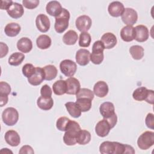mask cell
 I'll return each instance as SVG.
<instances>
[{"label":"cell","mask_w":154,"mask_h":154,"mask_svg":"<svg viewBox=\"0 0 154 154\" xmlns=\"http://www.w3.org/2000/svg\"><path fill=\"white\" fill-rule=\"evenodd\" d=\"M79 124L73 120H70L65 133L63 136V141L67 146H73L76 143V136L78 132L81 130Z\"/></svg>","instance_id":"6da1fadb"},{"label":"cell","mask_w":154,"mask_h":154,"mask_svg":"<svg viewBox=\"0 0 154 154\" xmlns=\"http://www.w3.org/2000/svg\"><path fill=\"white\" fill-rule=\"evenodd\" d=\"M70 13L64 8H63L61 13L55 17L54 29L57 33H63L69 26Z\"/></svg>","instance_id":"7a4b0ae2"},{"label":"cell","mask_w":154,"mask_h":154,"mask_svg":"<svg viewBox=\"0 0 154 154\" xmlns=\"http://www.w3.org/2000/svg\"><path fill=\"white\" fill-rule=\"evenodd\" d=\"M104 46L100 40L94 42L92 46V52L90 54V61L94 64H100L102 63L104 55Z\"/></svg>","instance_id":"3957f363"},{"label":"cell","mask_w":154,"mask_h":154,"mask_svg":"<svg viewBox=\"0 0 154 154\" xmlns=\"http://www.w3.org/2000/svg\"><path fill=\"white\" fill-rule=\"evenodd\" d=\"M154 144V132L145 131L141 134L137 140L138 147L141 150H147Z\"/></svg>","instance_id":"277c9868"},{"label":"cell","mask_w":154,"mask_h":154,"mask_svg":"<svg viewBox=\"0 0 154 154\" xmlns=\"http://www.w3.org/2000/svg\"><path fill=\"white\" fill-rule=\"evenodd\" d=\"M2 119L6 125L13 126L19 120L18 111L13 107L7 108L2 113Z\"/></svg>","instance_id":"5b68a950"},{"label":"cell","mask_w":154,"mask_h":154,"mask_svg":"<svg viewBox=\"0 0 154 154\" xmlns=\"http://www.w3.org/2000/svg\"><path fill=\"white\" fill-rule=\"evenodd\" d=\"M60 69L61 73L67 77H73L77 70L76 63L71 60H64L60 64Z\"/></svg>","instance_id":"8992f818"},{"label":"cell","mask_w":154,"mask_h":154,"mask_svg":"<svg viewBox=\"0 0 154 154\" xmlns=\"http://www.w3.org/2000/svg\"><path fill=\"white\" fill-rule=\"evenodd\" d=\"M122 20L127 25L133 26L137 21V12L132 8H125L121 16Z\"/></svg>","instance_id":"52a82bcc"},{"label":"cell","mask_w":154,"mask_h":154,"mask_svg":"<svg viewBox=\"0 0 154 154\" xmlns=\"http://www.w3.org/2000/svg\"><path fill=\"white\" fill-rule=\"evenodd\" d=\"M92 20L91 18L87 15H82L77 17L75 21L76 28L82 32H87L91 26Z\"/></svg>","instance_id":"ba28073f"},{"label":"cell","mask_w":154,"mask_h":154,"mask_svg":"<svg viewBox=\"0 0 154 154\" xmlns=\"http://www.w3.org/2000/svg\"><path fill=\"white\" fill-rule=\"evenodd\" d=\"M99 111L103 118L105 119H109L116 114L114 105L111 102L102 103L99 107Z\"/></svg>","instance_id":"9c48e42d"},{"label":"cell","mask_w":154,"mask_h":154,"mask_svg":"<svg viewBox=\"0 0 154 154\" xmlns=\"http://www.w3.org/2000/svg\"><path fill=\"white\" fill-rule=\"evenodd\" d=\"M35 25L39 31L46 32L50 28L51 22L48 17L44 14H39L35 19Z\"/></svg>","instance_id":"30bf717a"},{"label":"cell","mask_w":154,"mask_h":154,"mask_svg":"<svg viewBox=\"0 0 154 154\" xmlns=\"http://www.w3.org/2000/svg\"><path fill=\"white\" fill-rule=\"evenodd\" d=\"M111 129L108 121L103 119L97 123L95 126V132L99 137H105L108 135Z\"/></svg>","instance_id":"8fae6325"},{"label":"cell","mask_w":154,"mask_h":154,"mask_svg":"<svg viewBox=\"0 0 154 154\" xmlns=\"http://www.w3.org/2000/svg\"><path fill=\"white\" fill-rule=\"evenodd\" d=\"M90 52L86 49H80L76 52L75 58L76 63L81 66L87 65L90 61Z\"/></svg>","instance_id":"7c38bea8"},{"label":"cell","mask_w":154,"mask_h":154,"mask_svg":"<svg viewBox=\"0 0 154 154\" xmlns=\"http://www.w3.org/2000/svg\"><path fill=\"white\" fill-rule=\"evenodd\" d=\"M7 12L11 17L13 19H19L23 16L24 9L23 5L20 4L13 2L7 10Z\"/></svg>","instance_id":"4fadbf2b"},{"label":"cell","mask_w":154,"mask_h":154,"mask_svg":"<svg viewBox=\"0 0 154 154\" xmlns=\"http://www.w3.org/2000/svg\"><path fill=\"white\" fill-rule=\"evenodd\" d=\"M135 40L138 42H144L149 38V29L145 25H139L135 28Z\"/></svg>","instance_id":"5bb4252c"},{"label":"cell","mask_w":154,"mask_h":154,"mask_svg":"<svg viewBox=\"0 0 154 154\" xmlns=\"http://www.w3.org/2000/svg\"><path fill=\"white\" fill-rule=\"evenodd\" d=\"M124 10V5L119 1H113L111 2L108 7L109 14L114 17H117L122 16Z\"/></svg>","instance_id":"9a60e30c"},{"label":"cell","mask_w":154,"mask_h":154,"mask_svg":"<svg viewBox=\"0 0 154 154\" xmlns=\"http://www.w3.org/2000/svg\"><path fill=\"white\" fill-rule=\"evenodd\" d=\"M67 84L66 94L75 95L79 91L81 84L79 80L73 77H69L66 80Z\"/></svg>","instance_id":"2e32d148"},{"label":"cell","mask_w":154,"mask_h":154,"mask_svg":"<svg viewBox=\"0 0 154 154\" xmlns=\"http://www.w3.org/2000/svg\"><path fill=\"white\" fill-rule=\"evenodd\" d=\"M43 80H45L44 71L43 68L40 67H36L35 73L30 78H28V82L34 86L40 85Z\"/></svg>","instance_id":"e0dca14e"},{"label":"cell","mask_w":154,"mask_h":154,"mask_svg":"<svg viewBox=\"0 0 154 154\" xmlns=\"http://www.w3.org/2000/svg\"><path fill=\"white\" fill-rule=\"evenodd\" d=\"M4 138L6 143L12 147H16L20 143V137L19 134L14 130L7 131L5 134Z\"/></svg>","instance_id":"ac0fdd59"},{"label":"cell","mask_w":154,"mask_h":154,"mask_svg":"<svg viewBox=\"0 0 154 154\" xmlns=\"http://www.w3.org/2000/svg\"><path fill=\"white\" fill-rule=\"evenodd\" d=\"M105 49H110L113 48L117 44V38L112 32H106L102 35L100 38Z\"/></svg>","instance_id":"d6986e66"},{"label":"cell","mask_w":154,"mask_h":154,"mask_svg":"<svg viewBox=\"0 0 154 154\" xmlns=\"http://www.w3.org/2000/svg\"><path fill=\"white\" fill-rule=\"evenodd\" d=\"M63 8L61 4L57 1L49 2L46 6V11L48 14L55 17L58 16L62 11Z\"/></svg>","instance_id":"ffe728a7"},{"label":"cell","mask_w":154,"mask_h":154,"mask_svg":"<svg viewBox=\"0 0 154 154\" xmlns=\"http://www.w3.org/2000/svg\"><path fill=\"white\" fill-rule=\"evenodd\" d=\"M109 88L106 82L103 81H97L93 87V93L99 97H104L108 93Z\"/></svg>","instance_id":"44dd1931"},{"label":"cell","mask_w":154,"mask_h":154,"mask_svg":"<svg viewBox=\"0 0 154 154\" xmlns=\"http://www.w3.org/2000/svg\"><path fill=\"white\" fill-rule=\"evenodd\" d=\"M120 37L126 42H132L135 39V28L132 26L126 25L122 28L120 31Z\"/></svg>","instance_id":"7402d4cb"},{"label":"cell","mask_w":154,"mask_h":154,"mask_svg":"<svg viewBox=\"0 0 154 154\" xmlns=\"http://www.w3.org/2000/svg\"><path fill=\"white\" fill-rule=\"evenodd\" d=\"M17 48L23 53H28L32 49V41L28 37H22L17 42Z\"/></svg>","instance_id":"603a6c76"},{"label":"cell","mask_w":154,"mask_h":154,"mask_svg":"<svg viewBox=\"0 0 154 154\" xmlns=\"http://www.w3.org/2000/svg\"><path fill=\"white\" fill-rule=\"evenodd\" d=\"M21 30V28L19 24L15 22H11L5 26L4 32L5 34L10 37L17 36Z\"/></svg>","instance_id":"cb8c5ba5"},{"label":"cell","mask_w":154,"mask_h":154,"mask_svg":"<svg viewBox=\"0 0 154 154\" xmlns=\"http://www.w3.org/2000/svg\"><path fill=\"white\" fill-rule=\"evenodd\" d=\"M37 105L43 111H48L52 108L54 105V100L51 97H45L41 96L37 100Z\"/></svg>","instance_id":"d4e9b609"},{"label":"cell","mask_w":154,"mask_h":154,"mask_svg":"<svg viewBox=\"0 0 154 154\" xmlns=\"http://www.w3.org/2000/svg\"><path fill=\"white\" fill-rule=\"evenodd\" d=\"M52 90L54 94L58 96L66 93L67 84L66 80L60 79L55 81L52 85Z\"/></svg>","instance_id":"484cf974"},{"label":"cell","mask_w":154,"mask_h":154,"mask_svg":"<svg viewBox=\"0 0 154 154\" xmlns=\"http://www.w3.org/2000/svg\"><path fill=\"white\" fill-rule=\"evenodd\" d=\"M52 43L51 38L49 36L46 34H42L39 35L36 40V45L40 49H48Z\"/></svg>","instance_id":"4316f807"},{"label":"cell","mask_w":154,"mask_h":154,"mask_svg":"<svg viewBox=\"0 0 154 154\" xmlns=\"http://www.w3.org/2000/svg\"><path fill=\"white\" fill-rule=\"evenodd\" d=\"M149 90L145 87H138L132 93V97L137 101L146 100L149 94Z\"/></svg>","instance_id":"83f0119b"},{"label":"cell","mask_w":154,"mask_h":154,"mask_svg":"<svg viewBox=\"0 0 154 154\" xmlns=\"http://www.w3.org/2000/svg\"><path fill=\"white\" fill-rule=\"evenodd\" d=\"M44 74H45V80L51 81L57 77L58 70L56 67L52 64L46 65L43 67Z\"/></svg>","instance_id":"f1b7e54d"},{"label":"cell","mask_w":154,"mask_h":154,"mask_svg":"<svg viewBox=\"0 0 154 154\" xmlns=\"http://www.w3.org/2000/svg\"><path fill=\"white\" fill-rule=\"evenodd\" d=\"M65 106L69 114L73 118H78L81 115V111L76 103L73 102H68L65 103Z\"/></svg>","instance_id":"f546056e"},{"label":"cell","mask_w":154,"mask_h":154,"mask_svg":"<svg viewBox=\"0 0 154 154\" xmlns=\"http://www.w3.org/2000/svg\"><path fill=\"white\" fill-rule=\"evenodd\" d=\"M78 38V35L77 32L74 30H69L64 34L63 41L66 45H73L77 42Z\"/></svg>","instance_id":"4dcf8cb0"},{"label":"cell","mask_w":154,"mask_h":154,"mask_svg":"<svg viewBox=\"0 0 154 154\" xmlns=\"http://www.w3.org/2000/svg\"><path fill=\"white\" fill-rule=\"evenodd\" d=\"M91 134L85 129H81L76 136V143L80 145H85L90 143Z\"/></svg>","instance_id":"1f68e13d"},{"label":"cell","mask_w":154,"mask_h":154,"mask_svg":"<svg viewBox=\"0 0 154 154\" xmlns=\"http://www.w3.org/2000/svg\"><path fill=\"white\" fill-rule=\"evenodd\" d=\"M114 151L115 145L114 141H103L99 146V152L102 154H114Z\"/></svg>","instance_id":"d6a6232c"},{"label":"cell","mask_w":154,"mask_h":154,"mask_svg":"<svg viewBox=\"0 0 154 154\" xmlns=\"http://www.w3.org/2000/svg\"><path fill=\"white\" fill-rule=\"evenodd\" d=\"M92 100L87 97H81L76 99V103L79 108L81 112L88 111L91 108Z\"/></svg>","instance_id":"836d02e7"},{"label":"cell","mask_w":154,"mask_h":154,"mask_svg":"<svg viewBox=\"0 0 154 154\" xmlns=\"http://www.w3.org/2000/svg\"><path fill=\"white\" fill-rule=\"evenodd\" d=\"M129 53L133 59L140 60L144 57V48L140 45H133L129 48Z\"/></svg>","instance_id":"e575fe53"},{"label":"cell","mask_w":154,"mask_h":154,"mask_svg":"<svg viewBox=\"0 0 154 154\" xmlns=\"http://www.w3.org/2000/svg\"><path fill=\"white\" fill-rule=\"evenodd\" d=\"M25 55L22 53L18 52L13 53L8 58V64L11 66H17L20 65L25 59Z\"/></svg>","instance_id":"d590c367"},{"label":"cell","mask_w":154,"mask_h":154,"mask_svg":"<svg viewBox=\"0 0 154 154\" xmlns=\"http://www.w3.org/2000/svg\"><path fill=\"white\" fill-rule=\"evenodd\" d=\"M91 37L87 32H82L79 35V46L82 48H87L90 45Z\"/></svg>","instance_id":"8d00e7d4"},{"label":"cell","mask_w":154,"mask_h":154,"mask_svg":"<svg viewBox=\"0 0 154 154\" xmlns=\"http://www.w3.org/2000/svg\"><path fill=\"white\" fill-rule=\"evenodd\" d=\"M81 97H87L89 98L91 100L94 99V93L90 89L82 88H80L79 91L76 94V98H81Z\"/></svg>","instance_id":"74e56055"},{"label":"cell","mask_w":154,"mask_h":154,"mask_svg":"<svg viewBox=\"0 0 154 154\" xmlns=\"http://www.w3.org/2000/svg\"><path fill=\"white\" fill-rule=\"evenodd\" d=\"M35 67L32 64L26 63L22 67V72L24 76L27 78H30L35 72Z\"/></svg>","instance_id":"f35d334b"},{"label":"cell","mask_w":154,"mask_h":154,"mask_svg":"<svg viewBox=\"0 0 154 154\" xmlns=\"http://www.w3.org/2000/svg\"><path fill=\"white\" fill-rule=\"evenodd\" d=\"M70 120V119L64 116L58 118L56 122L57 128L60 131H65Z\"/></svg>","instance_id":"ab89813d"},{"label":"cell","mask_w":154,"mask_h":154,"mask_svg":"<svg viewBox=\"0 0 154 154\" xmlns=\"http://www.w3.org/2000/svg\"><path fill=\"white\" fill-rule=\"evenodd\" d=\"M11 87L6 82H0V96H8L11 92Z\"/></svg>","instance_id":"60d3db41"},{"label":"cell","mask_w":154,"mask_h":154,"mask_svg":"<svg viewBox=\"0 0 154 154\" xmlns=\"http://www.w3.org/2000/svg\"><path fill=\"white\" fill-rule=\"evenodd\" d=\"M40 1L38 0H23V5L28 9H34L37 7Z\"/></svg>","instance_id":"b9f144b4"},{"label":"cell","mask_w":154,"mask_h":154,"mask_svg":"<svg viewBox=\"0 0 154 154\" xmlns=\"http://www.w3.org/2000/svg\"><path fill=\"white\" fill-rule=\"evenodd\" d=\"M52 94V91L51 87L45 84L43 85L40 89V94L43 97H51Z\"/></svg>","instance_id":"7bdbcfd3"},{"label":"cell","mask_w":154,"mask_h":154,"mask_svg":"<svg viewBox=\"0 0 154 154\" xmlns=\"http://www.w3.org/2000/svg\"><path fill=\"white\" fill-rule=\"evenodd\" d=\"M153 114L151 112H149L147 114L145 119V123L147 128L153 129L154 126V120H153Z\"/></svg>","instance_id":"ee69618b"},{"label":"cell","mask_w":154,"mask_h":154,"mask_svg":"<svg viewBox=\"0 0 154 154\" xmlns=\"http://www.w3.org/2000/svg\"><path fill=\"white\" fill-rule=\"evenodd\" d=\"M19 153H20V154H24V153L33 154V153H34V151L31 146H30L29 145H24L20 149V150L19 151Z\"/></svg>","instance_id":"f6af8a7d"},{"label":"cell","mask_w":154,"mask_h":154,"mask_svg":"<svg viewBox=\"0 0 154 154\" xmlns=\"http://www.w3.org/2000/svg\"><path fill=\"white\" fill-rule=\"evenodd\" d=\"M0 46H1V58H3L4 57L7 55L8 52V46L3 42L0 43Z\"/></svg>","instance_id":"bcb514c9"},{"label":"cell","mask_w":154,"mask_h":154,"mask_svg":"<svg viewBox=\"0 0 154 154\" xmlns=\"http://www.w3.org/2000/svg\"><path fill=\"white\" fill-rule=\"evenodd\" d=\"M1 2V9L6 10L10 6V5L13 3V1H11V0H10V1H3V0H2Z\"/></svg>","instance_id":"7dc6e473"},{"label":"cell","mask_w":154,"mask_h":154,"mask_svg":"<svg viewBox=\"0 0 154 154\" xmlns=\"http://www.w3.org/2000/svg\"><path fill=\"white\" fill-rule=\"evenodd\" d=\"M8 96H0V105L1 107L4 106L8 102Z\"/></svg>","instance_id":"c3c4849f"},{"label":"cell","mask_w":154,"mask_h":154,"mask_svg":"<svg viewBox=\"0 0 154 154\" xmlns=\"http://www.w3.org/2000/svg\"><path fill=\"white\" fill-rule=\"evenodd\" d=\"M1 153H13V152L10 150H9L8 148H3V149H2L1 150Z\"/></svg>","instance_id":"681fc988"}]
</instances>
